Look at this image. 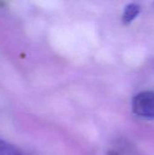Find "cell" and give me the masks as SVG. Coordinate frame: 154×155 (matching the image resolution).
Wrapping results in <instances>:
<instances>
[{
	"instance_id": "obj_2",
	"label": "cell",
	"mask_w": 154,
	"mask_h": 155,
	"mask_svg": "<svg viewBox=\"0 0 154 155\" xmlns=\"http://www.w3.org/2000/svg\"><path fill=\"white\" fill-rule=\"evenodd\" d=\"M140 13V5L135 4V3H132L129 4L128 5H126L123 14V22L124 24H130Z\"/></svg>"
},
{
	"instance_id": "obj_1",
	"label": "cell",
	"mask_w": 154,
	"mask_h": 155,
	"mask_svg": "<svg viewBox=\"0 0 154 155\" xmlns=\"http://www.w3.org/2000/svg\"><path fill=\"white\" fill-rule=\"evenodd\" d=\"M134 114L143 119H154V92L145 91L138 94L133 100Z\"/></svg>"
},
{
	"instance_id": "obj_3",
	"label": "cell",
	"mask_w": 154,
	"mask_h": 155,
	"mask_svg": "<svg viewBox=\"0 0 154 155\" xmlns=\"http://www.w3.org/2000/svg\"><path fill=\"white\" fill-rule=\"evenodd\" d=\"M0 155H25L21 150L13 144L0 139Z\"/></svg>"
}]
</instances>
